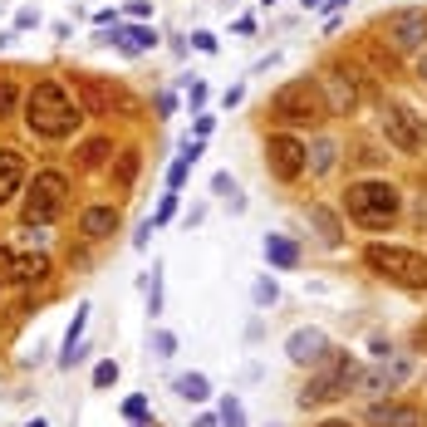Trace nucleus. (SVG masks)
Segmentation results:
<instances>
[{"instance_id":"nucleus-26","label":"nucleus","mask_w":427,"mask_h":427,"mask_svg":"<svg viewBox=\"0 0 427 427\" xmlns=\"http://www.w3.org/2000/svg\"><path fill=\"white\" fill-rule=\"evenodd\" d=\"M363 55H368L373 64H379L383 74H393V69H398V49H383L379 39H368V44H363Z\"/></svg>"},{"instance_id":"nucleus-41","label":"nucleus","mask_w":427,"mask_h":427,"mask_svg":"<svg viewBox=\"0 0 427 427\" xmlns=\"http://www.w3.org/2000/svg\"><path fill=\"white\" fill-rule=\"evenodd\" d=\"M412 344H417V354H427V319H422V325L412 329Z\"/></svg>"},{"instance_id":"nucleus-20","label":"nucleus","mask_w":427,"mask_h":427,"mask_svg":"<svg viewBox=\"0 0 427 427\" xmlns=\"http://www.w3.org/2000/svg\"><path fill=\"white\" fill-rule=\"evenodd\" d=\"M123 55H147V49L157 44V35L147 30V25H128V30H118V39H113Z\"/></svg>"},{"instance_id":"nucleus-23","label":"nucleus","mask_w":427,"mask_h":427,"mask_svg":"<svg viewBox=\"0 0 427 427\" xmlns=\"http://www.w3.org/2000/svg\"><path fill=\"white\" fill-rule=\"evenodd\" d=\"M172 388H177V398H187V403H206V398H211L206 373H177V379H172Z\"/></svg>"},{"instance_id":"nucleus-30","label":"nucleus","mask_w":427,"mask_h":427,"mask_svg":"<svg viewBox=\"0 0 427 427\" xmlns=\"http://www.w3.org/2000/svg\"><path fill=\"white\" fill-rule=\"evenodd\" d=\"M15 109H20V89L10 79H0V118H10Z\"/></svg>"},{"instance_id":"nucleus-43","label":"nucleus","mask_w":427,"mask_h":427,"mask_svg":"<svg viewBox=\"0 0 427 427\" xmlns=\"http://www.w3.org/2000/svg\"><path fill=\"white\" fill-rule=\"evenodd\" d=\"M319 427H354L349 417H329V422H319Z\"/></svg>"},{"instance_id":"nucleus-31","label":"nucleus","mask_w":427,"mask_h":427,"mask_svg":"<svg viewBox=\"0 0 427 427\" xmlns=\"http://www.w3.org/2000/svg\"><path fill=\"white\" fill-rule=\"evenodd\" d=\"M221 427H246V408L236 398H221Z\"/></svg>"},{"instance_id":"nucleus-45","label":"nucleus","mask_w":427,"mask_h":427,"mask_svg":"<svg viewBox=\"0 0 427 427\" xmlns=\"http://www.w3.org/2000/svg\"><path fill=\"white\" fill-rule=\"evenodd\" d=\"M339 6H349V0H325V6H319V10H339Z\"/></svg>"},{"instance_id":"nucleus-4","label":"nucleus","mask_w":427,"mask_h":427,"mask_svg":"<svg viewBox=\"0 0 427 427\" xmlns=\"http://www.w3.org/2000/svg\"><path fill=\"white\" fill-rule=\"evenodd\" d=\"M271 113H275L285 128H325V123L334 118L325 89H319V79H290L285 89H275Z\"/></svg>"},{"instance_id":"nucleus-27","label":"nucleus","mask_w":427,"mask_h":427,"mask_svg":"<svg viewBox=\"0 0 427 427\" xmlns=\"http://www.w3.org/2000/svg\"><path fill=\"white\" fill-rule=\"evenodd\" d=\"M15 280H20V251L0 246V285H15Z\"/></svg>"},{"instance_id":"nucleus-33","label":"nucleus","mask_w":427,"mask_h":427,"mask_svg":"<svg viewBox=\"0 0 427 427\" xmlns=\"http://www.w3.org/2000/svg\"><path fill=\"white\" fill-rule=\"evenodd\" d=\"M251 295H255V305H275V295H280V290H275V280H271V275H260Z\"/></svg>"},{"instance_id":"nucleus-29","label":"nucleus","mask_w":427,"mask_h":427,"mask_svg":"<svg viewBox=\"0 0 427 427\" xmlns=\"http://www.w3.org/2000/svg\"><path fill=\"white\" fill-rule=\"evenodd\" d=\"M172 354H177V334L152 329V358H172Z\"/></svg>"},{"instance_id":"nucleus-8","label":"nucleus","mask_w":427,"mask_h":427,"mask_svg":"<svg viewBox=\"0 0 427 427\" xmlns=\"http://www.w3.org/2000/svg\"><path fill=\"white\" fill-rule=\"evenodd\" d=\"M408 379H412V363H408L403 354H388V358H379L373 368H363V373H358V388H354V393H373V398H383V393H398Z\"/></svg>"},{"instance_id":"nucleus-48","label":"nucleus","mask_w":427,"mask_h":427,"mask_svg":"<svg viewBox=\"0 0 427 427\" xmlns=\"http://www.w3.org/2000/svg\"><path fill=\"white\" fill-rule=\"evenodd\" d=\"M133 427H143V422H133Z\"/></svg>"},{"instance_id":"nucleus-25","label":"nucleus","mask_w":427,"mask_h":427,"mask_svg":"<svg viewBox=\"0 0 427 427\" xmlns=\"http://www.w3.org/2000/svg\"><path fill=\"white\" fill-rule=\"evenodd\" d=\"M305 217H309V221L319 226V236H325L329 246H339V221L329 217V211H325V206H309V211H305Z\"/></svg>"},{"instance_id":"nucleus-22","label":"nucleus","mask_w":427,"mask_h":427,"mask_svg":"<svg viewBox=\"0 0 427 427\" xmlns=\"http://www.w3.org/2000/svg\"><path fill=\"white\" fill-rule=\"evenodd\" d=\"M84 329H89V305H79V309H74V325H69V334H64V354H60V368H74V349L84 344Z\"/></svg>"},{"instance_id":"nucleus-44","label":"nucleus","mask_w":427,"mask_h":427,"mask_svg":"<svg viewBox=\"0 0 427 427\" xmlns=\"http://www.w3.org/2000/svg\"><path fill=\"white\" fill-rule=\"evenodd\" d=\"M217 422H221V417H197L192 427H217Z\"/></svg>"},{"instance_id":"nucleus-17","label":"nucleus","mask_w":427,"mask_h":427,"mask_svg":"<svg viewBox=\"0 0 427 427\" xmlns=\"http://www.w3.org/2000/svg\"><path fill=\"white\" fill-rule=\"evenodd\" d=\"M334 163H339V143H334V138H314V143L305 147V167H309V172L325 177V172H334Z\"/></svg>"},{"instance_id":"nucleus-24","label":"nucleus","mask_w":427,"mask_h":427,"mask_svg":"<svg viewBox=\"0 0 427 427\" xmlns=\"http://www.w3.org/2000/svg\"><path fill=\"white\" fill-rule=\"evenodd\" d=\"M20 280H25V285L49 280V255H20Z\"/></svg>"},{"instance_id":"nucleus-15","label":"nucleus","mask_w":427,"mask_h":427,"mask_svg":"<svg viewBox=\"0 0 427 427\" xmlns=\"http://www.w3.org/2000/svg\"><path fill=\"white\" fill-rule=\"evenodd\" d=\"M20 187H25V157L15 147H0V206L15 201Z\"/></svg>"},{"instance_id":"nucleus-5","label":"nucleus","mask_w":427,"mask_h":427,"mask_svg":"<svg viewBox=\"0 0 427 427\" xmlns=\"http://www.w3.org/2000/svg\"><path fill=\"white\" fill-rule=\"evenodd\" d=\"M363 265H368L379 280L398 285V290H427V255H422V251L373 241V246L363 251Z\"/></svg>"},{"instance_id":"nucleus-19","label":"nucleus","mask_w":427,"mask_h":427,"mask_svg":"<svg viewBox=\"0 0 427 427\" xmlns=\"http://www.w3.org/2000/svg\"><path fill=\"white\" fill-rule=\"evenodd\" d=\"M265 260L280 265V271H295V265H300V246L290 236H265Z\"/></svg>"},{"instance_id":"nucleus-2","label":"nucleus","mask_w":427,"mask_h":427,"mask_svg":"<svg viewBox=\"0 0 427 427\" xmlns=\"http://www.w3.org/2000/svg\"><path fill=\"white\" fill-rule=\"evenodd\" d=\"M358 373H363V363H358L354 354L329 349L325 358H319V363L309 368V383L300 388V408L309 412V408H329V403L349 398V393L358 388Z\"/></svg>"},{"instance_id":"nucleus-38","label":"nucleus","mask_w":427,"mask_h":427,"mask_svg":"<svg viewBox=\"0 0 427 427\" xmlns=\"http://www.w3.org/2000/svg\"><path fill=\"white\" fill-rule=\"evenodd\" d=\"M192 44L201 49V55H217V35H211V30H197V35H192Z\"/></svg>"},{"instance_id":"nucleus-13","label":"nucleus","mask_w":427,"mask_h":427,"mask_svg":"<svg viewBox=\"0 0 427 427\" xmlns=\"http://www.w3.org/2000/svg\"><path fill=\"white\" fill-rule=\"evenodd\" d=\"M363 422L368 427H422V408L398 403V398H379V403H368Z\"/></svg>"},{"instance_id":"nucleus-46","label":"nucleus","mask_w":427,"mask_h":427,"mask_svg":"<svg viewBox=\"0 0 427 427\" xmlns=\"http://www.w3.org/2000/svg\"><path fill=\"white\" fill-rule=\"evenodd\" d=\"M25 427H44V417H30V422H25Z\"/></svg>"},{"instance_id":"nucleus-47","label":"nucleus","mask_w":427,"mask_h":427,"mask_svg":"<svg viewBox=\"0 0 427 427\" xmlns=\"http://www.w3.org/2000/svg\"><path fill=\"white\" fill-rule=\"evenodd\" d=\"M422 427H427V412H422Z\"/></svg>"},{"instance_id":"nucleus-10","label":"nucleus","mask_w":427,"mask_h":427,"mask_svg":"<svg viewBox=\"0 0 427 427\" xmlns=\"http://www.w3.org/2000/svg\"><path fill=\"white\" fill-rule=\"evenodd\" d=\"M265 167H271V177H280V182H295L305 172V143L295 133H271L265 138Z\"/></svg>"},{"instance_id":"nucleus-42","label":"nucleus","mask_w":427,"mask_h":427,"mask_svg":"<svg viewBox=\"0 0 427 427\" xmlns=\"http://www.w3.org/2000/svg\"><path fill=\"white\" fill-rule=\"evenodd\" d=\"M417 79L427 84V49H422V60H417Z\"/></svg>"},{"instance_id":"nucleus-9","label":"nucleus","mask_w":427,"mask_h":427,"mask_svg":"<svg viewBox=\"0 0 427 427\" xmlns=\"http://www.w3.org/2000/svg\"><path fill=\"white\" fill-rule=\"evenodd\" d=\"M388 30V44L398 49V55H417V49H427V10L408 6V10H393L383 20Z\"/></svg>"},{"instance_id":"nucleus-39","label":"nucleus","mask_w":427,"mask_h":427,"mask_svg":"<svg viewBox=\"0 0 427 427\" xmlns=\"http://www.w3.org/2000/svg\"><path fill=\"white\" fill-rule=\"evenodd\" d=\"M192 128H197V138H206L211 128H217V118H211V113H197V123H192Z\"/></svg>"},{"instance_id":"nucleus-32","label":"nucleus","mask_w":427,"mask_h":427,"mask_svg":"<svg viewBox=\"0 0 427 427\" xmlns=\"http://www.w3.org/2000/svg\"><path fill=\"white\" fill-rule=\"evenodd\" d=\"M113 383H118V363L103 358V363L93 368V388H113Z\"/></svg>"},{"instance_id":"nucleus-11","label":"nucleus","mask_w":427,"mask_h":427,"mask_svg":"<svg viewBox=\"0 0 427 427\" xmlns=\"http://www.w3.org/2000/svg\"><path fill=\"white\" fill-rule=\"evenodd\" d=\"M74 103L84 109V118H98V113H113V103H123V89H118L113 79L79 74V79H74Z\"/></svg>"},{"instance_id":"nucleus-12","label":"nucleus","mask_w":427,"mask_h":427,"mask_svg":"<svg viewBox=\"0 0 427 427\" xmlns=\"http://www.w3.org/2000/svg\"><path fill=\"white\" fill-rule=\"evenodd\" d=\"M319 89H325V98H329V113H354L358 109V74L354 69H344V64H334L325 79H319Z\"/></svg>"},{"instance_id":"nucleus-21","label":"nucleus","mask_w":427,"mask_h":427,"mask_svg":"<svg viewBox=\"0 0 427 427\" xmlns=\"http://www.w3.org/2000/svg\"><path fill=\"white\" fill-rule=\"evenodd\" d=\"M197 157H201V138H187V143H182V157L167 167V187H172V192L187 182V172H192V163H197Z\"/></svg>"},{"instance_id":"nucleus-37","label":"nucleus","mask_w":427,"mask_h":427,"mask_svg":"<svg viewBox=\"0 0 427 427\" xmlns=\"http://www.w3.org/2000/svg\"><path fill=\"white\" fill-rule=\"evenodd\" d=\"M211 187H217V192H221V197H226V192H231V206H241V197H236V182H231V177H226V172H217V177H211Z\"/></svg>"},{"instance_id":"nucleus-14","label":"nucleus","mask_w":427,"mask_h":427,"mask_svg":"<svg viewBox=\"0 0 427 427\" xmlns=\"http://www.w3.org/2000/svg\"><path fill=\"white\" fill-rule=\"evenodd\" d=\"M329 349H334V344H329V334H325V329H295V334L285 339L290 363H300V368H314Z\"/></svg>"},{"instance_id":"nucleus-7","label":"nucleus","mask_w":427,"mask_h":427,"mask_svg":"<svg viewBox=\"0 0 427 427\" xmlns=\"http://www.w3.org/2000/svg\"><path fill=\"white\" fill-rule=\"evenodd\" d=\"M383 138L398 152H422L427 147V123L408 109V103H388V109H383Z\"/></svg>"},{"instance_id":"nucleus-18","label":"nucleus","mask_w":427,"mask_h":427,"mask_svg":"<svg viewBox=\"0 0 427 427\" xmlns=\"http://www.w3.org/2000/svg\"><path fill=\"white\" fill-rule=\"evenodd\" d=\"M79 167L84 172H103V163L113 157V138H89V143H79Z\"/></svg>"},{"instance_id":"nucleus-28","label":"nucleus","mask_w":427,"mask_h":427,"mask_svg":"<svg viewBox=\"0 0 427 427\" xmlns=\"http://www.w3.org/2000/svg\"><path fill=\"white\" fill-rule=\"evenodd\" d=\"M147 412H152V403H147V393H133V398L123 403V417H128V422H147Z\"/></svg>"},{"instance_id":"nucleus-3","label":"nucleus","mask_w":427,"mask_h":427,"mask_svg":"<svg viewBox=\"0 0 427 427\" xmlns=\"http://www.w3.org/2000/svg\"><path fill=\"white\" fill-rule=\"evenodd\" d=\"M344 211H349V221H358L363 231H388V226L403 217V192H398L393 182H379V177L349 182Z\"/></svg>"},{"instance_id":"nucleus-16","label":"nucleus","mask_w":427,"mask_h":427,"mask_svg":"<svg viewBox=\"0 0 427 427\" xmlns=\"http://www.w3.org/2000/svg\"><path fill=\"white\" fill-rule=\"evenodd\" d=\"M113 226H118V206H109V201H98V206H84V217H79V231H84L89 241H103V236H113Z\"/></svg>"},{"instance_id":"nucleus-6","label":"nucleus","mask_w":427,"mask_h":427,"mask_svg":"<svg viewBox=\"0 0 427 427\" xmlns=\"http://www.w3.org/2000/svg\"><path fill=\"white\" fill-rule=\"evenodd\" d=\"M64 197H69V177L64 172H55V167H44V172H35L30 177V187H25V226H49L64 211Z\"/></svg>"},{"instance_id":"nucleus-34","label":"nucleus","mask_w":427,"mask_h":427,"mask_svg":"<svg viewBox=\"0 0 427 427\" xmlns=\"http://www.w3.org/2000/svg\"><path fill=\"white\" fill-rule=\"evenodd\" d=\"M177 217V192L167 187V197H163V206H157V217H152V226H163V221H172Z\"/></svg>"},{"instance_id":"nucleus-1","label":"nucleus","mask_w":427,"mask_h":427,"mask_svg":"<svg viewBox=\"0 0 427 427\" xmlns=\"http://www.w3.org/2000/svg\"><path fill=\"white\" fill-rule=\"evenodd\" d=\"M79 123H84V109L69 98V89H64V84L39 79V84L25 93V128H30L35 138L60 143V138H69Z\"/></svg>"},{"instance_id":"nucleus-40","label":"nucleus","mask_w":427,"mask_h":427,"mask_svg":"<svg viewBox=\"0 0 427 427\" xmlns=\"http://www.w3.org/2000/svg\"><path fill=\"white\" fill-rule=\"evenodd\" d=\"M187 98H192V109L201 113V103H206V84H192V93H187Z\"/></svg>"},{"instance_id":"nucleus-36","label":"nucleus","mask_w":427,"mask_h":427,"mask_svg":"<svg viewBox=\"0 0 427 427\" xmlns=\"http://www.w3.org/2000/svg\"><path fill=\"white\" fill-rule=\"evenodd\" d=\"M138 177V152H123V163H118V182H133Z\"/></svg>"},{"instance_id":"nucleus-35","label":"nucleus","mask_w":427,"mask_h":427,"mask_svg":"<svg viewBox=\"0 0 427 427\" xmlns=\"http://www.w3.org/2000/svg\"><path fill=\"white\" fill-rule=\"evenodd\" d=\"M147 314H163V280L152 271V290H147Z\"/></svg>"}]
</instances>
